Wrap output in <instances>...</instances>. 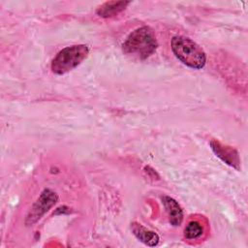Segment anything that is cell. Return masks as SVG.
Here are the masks:
<instances>
[{"instance_id":"2","label":"cell","mask_w":248,"mask_h":248,"mask_svg":"<svg viewBox=\"0 0 248 248\" xmlns=\"http://www.w3.org/2000/svg\"><path fill=\"white\" fill-rule=\"evenodd\" d=\"M171 49L174 55L192 69H202L205 64V53L202 48L190 38L175 36L171 40Z\"/></svg>"},{"instance_id":"4","label":"cell","mask_w":248,"mask_h":248,"mask_svg":"<svg viewBox=\"0 0 248 248\" xmlns=\"http://www.w3.org/2000/svg\"><path fill=\"white\" fill-rule=\"evenodd\" d=\"M57 201V196L52 191L46 189L45 190L39 200L36 202V203L33 205L28 217H27V224H32L36 222L38 219L41 218V216L48 210Z\"/></svg>"},{"instance_id":"9","label":"cell","mask_w":248,"mask_h":248,"mask_svg":"<svg viewBox=\"0 0 248 248\" xmlns=\"http://www.w3.org/2000/svg\"><path fill=\"white\" fill-rule=\"evenodd\" d=\"M203 232L202 226L198 221H191L188 223L184 230V235L188 239H194L200 237Z\"/></svg>"},{"instance_id":"6","label":"cell","mask_w":248,"mask_h":248,"mask_svg":"<svg viewBox=\"0 0 248 248\" xmlns=\"http://www.w3.org/2000/svg\"><path fill=\"white\" fill-rule=\"evenodd\" d=\"M164 206L169 215V221L172 226H179L183 219V212L178 202L170 197L162 198Z\"/></svg>"},{"instance_id":"1","label":"cell","mask_w":248,"mask_h":248,"mask_svg":"<svg viewBox=\"0 0 248 248\" xmlns=\"http://www.w3.org/2000/svg\"><path fill=\"white\" fill-rule=\"evenodd\" d=\"M157 40L154 32L147 26L134 30L123 44V51L134 57L145 59L157 48Z\"/></svg>"},{"instance_id":"8","label":"cell","mask_w":248,"mask_h":248,"mask_svg":"<svg viewBox=\"0 0 248 248\" xmlns=\"http://www.w3.org/2000/svg\"><path fill=\"white\" fill-rule=\"evenodd\" d=\"M129 3V1H108L101 5L96 13L102 17H111L122 12Z\"/></svg>"},{"instance_id":"5","label":"cell","mask_w":248,"mask_h":248,"mask_svg":"<svg viewBox=\"0 0 248 248\" xmlns=\"http://www.w3.org/2000/svg\"><path fill=\"white\" fill-rule=\"evenodd\" d=\"M210 146L213 152L216 154V156L219 157L223 162L236 170H239L240 160L238 153L234 148L228 145H224L223 143L216 140H212L210 141Z\"/></svg>"},{"instance_id":"7","label":"cell","mask_w":248,"mask_h":248,"mask_svg":"<svg viewBox=\"0 0 248 248\" xmlns=\"http://www.w3.org/2000/svg\"><path fill=\"white\" fill-rule=\"evenodd\" d=\"M132 232L135 234V236L148 246H155L159 243V236L156 232L149 231L148 229L144 228L139 223H133L132 224Z\"/></svg>"},{"instance_id":"3","label":"cell","mask_w":248,"mask_h":248,"mask_svg":"<svg viewBox=\"0 0 248 248\" xmlns=\"http://www.w3.org/2000/svg\"><path fill=\"white\" fill-rule=\"evenodd\" d=\"M89 49L85 45L68 46L57 53L51 63L54 74L63 75L79 65L88 55Z\"/></svg>"}]
</instances>
